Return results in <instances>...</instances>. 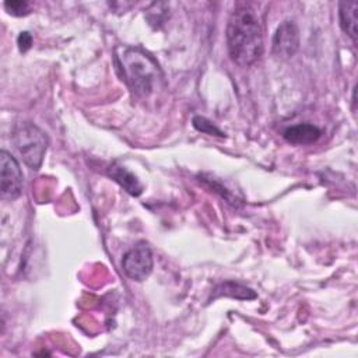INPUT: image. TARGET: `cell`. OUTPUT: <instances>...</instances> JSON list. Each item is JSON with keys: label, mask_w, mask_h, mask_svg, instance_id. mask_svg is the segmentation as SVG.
Listing matches in <instances>:
<instances>
[{"label": "cell", "mask_w": 358, "mask_h": 358, "mask_svg": "<svg viewBox=\"0 0 358 358\" xmlns=\"http://www.w3.org/2000/svg\"><path fill=\"white\" fill-rule=\"evenodd\" d=\"M228 53L238 66H252L263 53V31L256 10L236 3L227 24Z\"/></svg>", "instance_id": "6da1fadb"}, {"label": "cell", "mask_w": 358, "mask_h": 358, "mask_svg": "<svg viewBox=\"0 0 358 358\" xmlns=\"http://www.w3.org/2000/svg\"><path fill=\"white\" fill-rule=\"evenodd\" d=\"M282 136L291 144L303 145L315 143L322 136V130L310 123H299L285 129Z\"/></svg>", "instance_id": "52a82bcc"}, {"label": "cell", "mask_w": 358, "mask_h": 358, "mask_svg": "<svg viewBox=\"0 0 358 358\" xmlns=\"http://www.w3.org/2000/svg\"><path fill=\"white\" fill-rule=\"evenodd\" d=\"M108 175L116 180L127 193H130L131 196H140L143 192V185L140 183V180L130 172L127 171L124 166L119 165V164H112L108 168Z\"/></svg>", "instance_id": "ba28073f"}, {"label": "cell", "mask_w": 358, "mask_h": 358, "mask_svg": "<svg viewBox=\"0 0 358 358\" xmlns=\"http://www.w3.org/2000/svg\"><path fill=\"white\" fill-rule=\"evenodd\" d=\"M11 140L24 162L31 169H39L49 144L46 133L31 122H22L14 127Z\"/></svg>", "instance_id": "3957f363"}, {"label": "cell", "mask_w": 358, "mask_h": 358, "mask_svg": "<svg viewBox=\"0 0 358 358\" xmlns=\"http://www.w3.org/2000/svg\"><path fill=\"white\" fill-rule=\"evenodd\" d=\"M4 8L7 10L8 14L15 15V17L27 15V14L31 13V4H29L28 1H22V0L6 1V3H4Z\"/></svg>", "instance_id": "7c38bea8"}, {"label": "cell", "mask_w": 358, "mask_h": 358, "mask_svg": "<svg viewBox=\"0 0 358 358\" xmlns=\"http://www.w3.org/2000/svg\"><path fill=\"white\" fill-rule=\"evenodd\" d=\"M299 48V29L294 21H284L273 36V53L277 57H292Z\"/></svg>", "instance_id": "8992f818"}, {"label": "cell", "mask_w": 358, "mask_h": 358, "mask_svg": "<svg viewBox=\"0 0 358 358\" xmlns=\"http://www.w3.org/2000/svg\"><path fill=\"white\" fill-rule=\"evenodd\" d=\"M17 42H18L20 50H21V52H27V50L31 48V45H32V36H31L29 32L24 31V32L20 34Z\"/></svg>", "instance_id": "5bb4252c"}, {"label": "cell", "mask_w": 358, "mask_h": 358, "mask_svg": "<svg viewBox=\"0 0 358 358\" xmlns=\"http://www.w3.org/2000/svg\"><path fill=\"white\" fill-rule=\"evenodd\" d=\"M193 124L197 130L203 131V133H207V134H215V136H220L222 137L224 133L221 130H218L210 120H207L206 117H201V116H196L193 119Z\"/></svg>", "instance_id": "4fadbf2b"}, {"label": "cell", "mask_w": 358, "mask_h": 358, "mask_svg": "<svg viewBox=\"0 0 358 358\" xmlns=\"http://www.w3.org/2000/svg\"><path fill=\"white\" fill-rule=\"evenodd\" d=\"M152 252L144 241L137 242L131 249H129L122 260L124 274L134 281H144L148 278L152 271Z\"/></svg>", "instance_id": "277c9868"}, {"label": "cell", "mask_w": 358, "mask_h": 358, "mask_svg": "<svg viewBox=\"0 0 358 358\" xmlns=\"http://www.w3.org/2000/svg\"><path fill=\"white\" fill-rule=\"evenodd\" d=\"M357 1H341L338 4V18L341 29L357 43Z\"/></svg>", "instance_id": "9c48e42d"}, {"label": "cell", "mask_w": 358, "mask_h": 358, "mask_svg": "<svg viewBox=\"0 0 358 358\" xmlns=\"http://www.w3.org/2000/svg\"><path fill=\"white\" fill-rule=\"evenodd\" d=\"M116 59L124 80L138 98L145 99L159 88L162 71L155 59L141 48H119Z\"/></svg>", "instance_id": "7a4b0ae2"}, {"label": "cell", "mask_w": 358, "mask_h": 358, "mask_svg": "<svg viewBox=\"0 0 358 358\" xmlns=\"http://www.w3.org/2000/svg\"><path fill=\"white\" fill-rule=\"evenodd\" d=\"M168 11H169L168 4H165V3H152L145 11V17H147V20L151 25L158 28L168 18Z\"/></svg>", "instance_id": "30bf717a"}, {"label": "cell", "mask_w": 358, "mask_h": 358, "mask_svg": "<svg viewBox=\"0 0 358 358\" xmlns=\"http://www.w3.org/2000/svg\"><path fill=\"white\" fill-rule=\"evenodd\" d=\"M24 176L17 159L6 150L0 154V190L1 199L15 200L21 196Z\"/></svg>", "instance_id": "5b68a950"}, {"label": "cell", "mask_w": 358, "mask_h": 358, "mask_svg": "<svg viewBox=\"0 0 358 358\" xmlns=\"http://www.w3.org/2000/svg\"><path fill=\"white\" fill-rule=\"evenodd\" d=\"M220 289H222L224 295H228V296H234V298H241V299H249V298H255L256 294L243 287V285H239V284H235V282H227V284H222L220 287Z\"/></svg>", "instance_id": "8fae6325"}]
</instances>
